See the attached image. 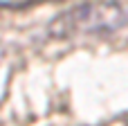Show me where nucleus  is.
<instances>
[{
	"instance_id": "1",
	"label": "nucleus",
	"mask_w": 128,
	"mask_h": 126,
	"mask_svg": "<svg viewBox=\"0 0 128 126\" xmlns=\"http://www.w3.org/2000/svg\"><path fill=\"white\" fill-rule=\"evenodd\" d=\"M124 25H128V9L115 0H101L86 2L58 14L50 25V34L56 38H70L76 34L115 32Z\"/></svg>"
},
{
	"instance_id": "2",
	"label": "nucleus",
	"mask_w": 128,
	"mask_h": 126,
	"mask_svg": "<svg viewBox=\"0 0 128 126\" xmlns=\"http://www.w3.org/2000/svg\"><path fill=\"white\" fill-rule=\"evenodd\" d=\"M36 2H45V0H0V7L18 9V7H29V5H36Z\"/></svg>"
}]
</instances>
